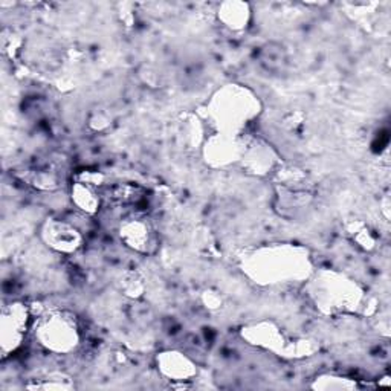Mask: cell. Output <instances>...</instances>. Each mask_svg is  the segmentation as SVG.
<instances>
[{"instance_id":"6da1fadb","label":"cell","mask_w":391,"mask_h":391,"mask_svg":"<svg viewBox=\"0 0 391 391\" xmlns=\"http://www.w3.org/2000/svg\"><path fill=\"white\" fill-rule=\"evenodd\" d=\"M142 190L140 186L136 185H127V184H121V185H115L109 189V200H112L113 203H118V205L122 207H128V205H136L142 200Z\"/></svg>"}]
</instances>
